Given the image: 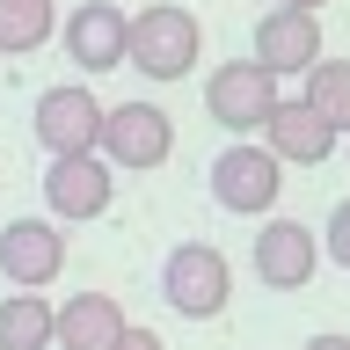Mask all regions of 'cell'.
<instances>
[{
	"mask_svg": "<svg viewBox=\"0 0 350 350\" xmlns=\"http://www.w3.org/2000/svg\"><path fill=\"white\" fill-rule=\"evenodd\" d=\"M204 109H212V124H226V131H262V117L278 109V73H262L256 59L212 66V81H204Z\"/></svg>",
	"mask_w": 350,
	"mask_h": 350,
	"instance_id": "8992f818",
	"label": "cell"
},
{
	"mask_svg": "<svg viewBox=\"0 0 350 350\" xmlns=\"http://www.w3.org/2000/svg\"><path fill=\"white\" fill-rule=\"evenodd\" d=\"M204 59V22L175 0H153L124 22V66H139L146 81H183Z\"/></svg>",
	"mask_w": 350,
	"mask_h": 350,
	"instance_id": "6da1fadb",
	"label": "cell"
},
{
	"mask_svg": "<svg viewBox=\"0 0 350 350\" xmlns=\"http://www.w3.org/2000/svg\"><path fill=\"white\" fill-rule=\"evenodd\" d=\"M124 336V306L109 292H73L66 306H51V343L59 350H109Z\"/></svg>",
	"mask_w": 350,
	"mask_h": 350,
	"instance_id": "4fadbf2b",
	"label": "cell"
},
{
	"mask_svg": "<svg viewBox=\"0 0 350 350\" xmlns=\"http://www.w3.org/2000/svg\"><path fill=\"white\" fill-rule=\"evenodd\" d=\"M66 270V234L59 219H8L0 226V278L15 292H44Z\"/></svg>",
	"mask_w": 350,
	"mask_h": 350,
	"instance_id": "ba28073f",
	"label": "cell"
},
{
	"mask_svg": "<svg viewBox=\"0 0 350 350\" xmlns=\"http://www.w3.org/2000/svg\"><path fill=\"white\" fill-rule=\"evenodd\" d=\"M306 350H350V336H306Z\"/></svg>",
	"mask_w": 350,
	"mask_h": 350,
	"instance_id": "d6986e66",
	"label": "cell"
},
{
	"mask_svg": "<svg viewBox=\"0 0 350 350\" xmlns=\"http://www.w3.org/2000/svg\"><path fill=\"white\" fill-rule=\"evenodd\" d=\"M262 146L278 153L284 168H321L328 153H336V131H328L321 117H314V109L299 103V95H292V103L278 95V109L262 117Z\"/></svg>",
	"mask_w": 350,
	"mask_h": 350,
	"instance_id": "7c38bea8",
	"label": "cell"
},
{
	"mask_svg": "<svg viewBox=\"0 0 350 350\" xmlns=\"http://www.w3.org/2000/svg\"><path fill=\"white\" fill-rule=\"evenodd\" d=\"M29 131H37L44 153H95V131H103V103H95V88H88V81L44 88Z\"/></svg>",
	"mask_w": 350,
	"mask_h": 350,
	"instance_id": "52a82bcc",
	"label": "cell"
},
{
	"mask_svg": "<svg viewBox=\"0 0 350 350\" xmlns=\"http://www.w3.org/2000/svg\"><path fill=\"white\" fill-rule=\"evenodd\" d=\"M321 256L336 262V270H350V197L328 212V226H321Z\"/></svg>",
	"mask_w": 350,
	"mask_h": 350,
	"instance_id": "e0dca14e",
	"label": "cell"
},
{
	"mask_svg": "<svg viewBox=\"0 0 350 350\" xmlns=\"http://www.w3.org/2000/svg\"><path fill=\"white\" fill-rule=\"evenodd\" d=\"M299 103L343 139V131H350V59H314V66H306V95H299Z\"/></svg>",
	"mask_w": 350,
	"mask_h": 350,
	"instance_id": "5bb4252c",
	"label": "cell"
},
{
	"mask_svg": "<svg viewBox=\"0 0 350 350\" xmlns=\"http://www.w3.org/2000/svg\"><path fill=\"white\" fill-rule=\"evenodd\" d=\"M0 350H51V299L44 292L0 299Z\"/></svg>",
	"mask_w": 350,
	"mask_h": 350,
	"instance_id": "9a60e30c",
	"label": "cell"
},
{
	"mask_svg": "<svg viewBox=\"0 0 350 350\" xmlns=\"http://www.w3.org/2000/svg\"><path fill=\"white\" fill-rule=\"evenodd\" d=\"M343 146H350V131H343Z\"/></svg>",
	"mask_w": 350,
	"mask_h": 350,
	"instance_id": "44dd1931",
	"label": "cell"
},
{
	"mask_svg": "<svg viewBox=\"0 0 350 350\" xmlns=\"http://www.w3.org/2000/svg\"><path fill=\"white\" fill-rule=\"evenodd\" d=\"M124 8L117 0H81L73 15L59 22V37H66V59L81 66V73H109V66H124Z\"/></svg>",
	"mask_w": 350,
	"mask_h": 350,
	"instance_id": "30bf717a",
	"label": "cell"
},
{
	"mask_svg": "<svg viewBox=\"0 0 350 350\" xmlns=\"http://www.w3.org/2000/svg\"><path fill=\"white\" fill-rule=\"evenodd\" d=\"M109 197H117V168L103 153H51L44 168V204L59 226H81V219H103Z\"/></svg>",
	"mask_w": 350,
	"mask_h": 350,
	"instance_id": "5b68a950",
	"label": "cell"
},
{
	"mask_svg": "<svg viewBox=\"0 0 350 350\" xmlns=\"http://www.w3.org/2000/svg\"><path fill=\"white\" fill-rule=\"evenodd\" d=\"M278 8H321V0H278Z\"/></svg>",
	"mask_w": 350,
	"mask_h": 350,
	"instance_id": "ffe728a7",
	"label": "cell"
},
{
	"mask_svg": "<svg viewBox=\"0 0 350 350\" xmlns=\"http://www.w3.org/2000/svg\"><path fill=\"white\" fill-rule=\"evenodd\" d=\"M321 59V15L314 8H270L256 22V66L262 73H306V66Z\"/></svg>",
	"mask_w": 350,
	"mask_h": 350,
	"instance_id": "8fae6325",
	"label": "cell"
},
{
	"mask_svg": "<svg viewBox=\"0 0 350 350\" xmlns=\"http://www.w3.org/2000/svg\"><path fill=\"white\" fill-rule=\"evenodd\" d=\"M59 15H51V0H0V51L8 59H29L37 44H51Z\"/></svg>",
	"mask_w": 350,
	"mask_h": 350,
	"instance_id": "2e32d148",
	"label": "cell"
},
{
	"mask_svg": "<svg viewBox=\"0 0 350 350\" xmlns=\"http://www.w3.org/2000/svg\"><path fill=\"white\" fill-rule=\"evenodd\" d=\"M278 190H284V161H278L270 146H248V139H234V146L212 161V197H219V212L270 219Z\"/></svg>",
	"mask_w": 350,
	"mask_h": 350,
	"instance_id": "277c9868",
	"label": "cell"
},
{
	"mask_svg": "<svg viewBox=\"0 0 350 350\" xmlns=\"http://www.w3.org/2000/svg\"><path fill=\"white\" fill-rule=\"evenodd\" d=\"M95 153L109 168L146 175L175 153V117L161 103H103V131H95Z\"/></svg>",
	"mask_w": 350,
	"mask_h": 350,
	"instance_id": "7a4b0ae2",
	"label": "cell"
},
{
	"mask_svg": "<svg viewBox=\"0 0 350 350\" xmlns=\"http://www.w3.org/2000/svg\"><path fill=\"white\" fill-rule=\"evenodd\" d=\"M161 299L183 314V321H212L234 299V262L219 256L212 241H183L168 262H161Z\"/></svg>",
	"mask_w": 350,
	"mask_h": 350,
	"instance_id": "3957f363",
	"label": "cell"
},
{
	"mask_svg": "<svg viewBox=\"0 0 350 350\" xmlns=\"http://www.w3.org/2000/svg\"><path fill=\"white\" fill-rule=\"evenodd\" d=\"M314 270H321V234H314L306 219H262L256 278L270 284V292H299V284H314Z\"/></svg>",
	"mask_w": 350,
	"mask_h": 350,
	"instance_id": "9c48e42d",
	"label": "cell"
},
{
	"mask_svg": "<svg viewBox=\"0 0 350 350\" xmlns=\"http://www.w3.org/2000/svg\"><path fill=\"white\" fill-rule=\"evenodd\" d=\"M109 350H168V343H161L153 328H131V321H124V336H117V343H109Z\"/></svg>",
	"mask_w": 350,
	"mask_h": 350,
	"instance_id": "ac0fdd59",
	"label": "cell"
}]
</instances>
